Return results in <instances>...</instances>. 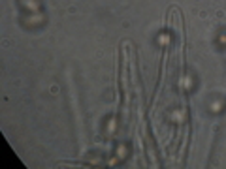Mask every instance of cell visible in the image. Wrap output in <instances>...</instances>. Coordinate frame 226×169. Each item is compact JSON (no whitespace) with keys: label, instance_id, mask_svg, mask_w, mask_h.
I'll return each instance as SVG.
<instances>
[{"label":"cell","instance_id":"6da1fadb","mask_svg":"<svg viewBox=\"0 0 226 169\" xmlns=\"http://www.w3.org/2000/svg\"><path fill=\"white\" fill-rule=\"evenodd\" d=\"M185 117H187V115H185L183 109H175V111L172 113V120H174V122H183Z\"/></svg>","mask_w":226,"mask_h":169},{"label":"cell","instance_id":"7a4b0ae2","mask_svg":"<svg viewBox=\"0 0 226 169\" xmlns=\"http://www.w3.org/2000/svg\"><path fill=\"white\" fill-rule=\"evenodd\" d=\"M21 4L27 10H38L40 8V2H36V0H21Z\"/></svg>","mask_w":226,"mask_h":169},{"label":"cell","instance_id":"3957f363","mask_svg":"<svg viewBox=\"0 0 226 169\" xmlns=\"http://www.w3.org/2000/svg\"><path fill=\"white\" fill-rule=\"evenodd\" d=\"M209 109H211L213 113H220V111L224 109V101H222V100H217V101H213V103L209 105Z\"/></svg>","mask_w":226,"mask_h":169},{"label":"cell","instance_id":"277c9868","mask_svg":"<svg viewBox=\"0 0 226 169\" xmlns=\"http://www.w3.org/2000/svg\"><path fill=\"white\" fill-rule=\"evenodd\" d=\"M158 43H160V45H168V43H170V34H160Z\"/></svg>","mask_w":226,"mask_h":169},{"label":"cell","instance_id":"5b68a950","mask_svg":"<svg viewBox=\"0 0 226 169\" xmlns=\"http://www.w3.org/2000/svg\"><path fill=\"white\" fill-rule=\"evenodd\" d=\"M125 150H126L125 147H119V148H117V154H119V156H125Z\"/></svg>","mask_w":226,"mask_h":169},{"label":"cell","instance_id":"8992f818","mask_svg":"<svg viewBox=\"0 0 226 169\" xmlns=\"http://www.w3.org/2000/svg\"><path fill=\"white\" fill-rule=\"evenodd\" d=\"M219 43H220V45H226V34H222V36H220V40H219Z\"/></svg>","mask_w":226,"mask_h":169}]
</instances>
